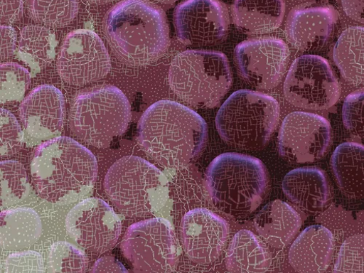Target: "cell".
I'll return each mask as SVG.
<instances>
[{"mask_svg":"<svg viewBox=\"0 0 364 273\" xmlns=\"http://www.w3.org/2000/svg\"><path fill=\"white\" fill-rule=\"evenodd\" d=\"M208 138L205 119L171 100L151 105L141 115L137 139L145 153L168 168H183L203 154Z\"/></svg>","mask_w":364,"mask_h":273,"instance_id":"obj_1","label":"cell"},{"mask_svg":"<svg viewBox=\"0 0 364 273\" xmlns=\"http://www.w3.org/2000/svg\"><path fill=\"white\" fill-rule=\"evenodd\" d=\"M95 156L85 146L67 136L41 144L30 165L33 185L45 200L69 203L86 196L98 178Z\"/></svg>","mask_w":364,"mask_h":273,"instance_id":"obj_2","label":"cell"},{"mask_svg":"<svg viewBox=\"0 0 364 273\" xmlns=\"http://www.w3.org/2000/svg\"><path fill=\"white\" fill-rule=\"evenodd\" d=\"M109 46L125 64L146 66L167 51L169 28L161 9L148 0H122L105 20Z\"/></svg>","mask_w":364,"mask_h":273,"instance_id":"obj_3","label":"cell"},{"mask_svg":"<svg viewBox=\"0 0 364 273\" xmlns=\"http://www.w3.org/2000/svg\"><path fill=\"white\" fill-rule=\"evenodd\" d=\"M269 177L259 159L237 153L223 154L210 162L205 189L215 208L236 219L251 215L264 201Z\"/></svg>","mask_w":364,"mask_h":273,"instance_id":"obj_4","label":"cell"},{"mask_svg":"<svg viewBox=\"0 0 364 273\" xmlns=\"http://www.w3.org/2000/svg\"><path fill=\"white\" fill-rule=\"evenodd\" d=\"M280 113L276 99L258 91L240 90L220 107L216 128L229 146L240 150H260L274 134Z\"/></svg>","mask_w":364,"mask_h":273,"instance_id":"obj_5","label":"cell"},{"mask_svg":"<svg viewBox=\"0 0 364 273\" xmlns=\"http://www.w3.org/2000/svg\"><path fill=\"white\" fill-rule=\"evenodd\" d=\"M232 82L227 56L222 52L188 50L175 55L168 72L173 92L190 105L212 109L220 105Z\"/></svg>","mask_w":364,"mask_h":273,"instance_id":"obj_6","label":"cell"},{"mask_svg":"<svg viewBox=\"0 0 364 273\" xmlns=\"http://www.w3.org/2000/svg\"><path fill=\"white\" fill-rule=\"evenodd\" d=\"M105 191L114 205L130 218L153 215L168 198L167 178L154 164L136 156H127L107 171Z\"/></svg>","mask_w":364,"mask_h":273,"instance_id":"obj_7","label":"cell"},{"mask_svg":"<svg viewBox=\"0 0 364 273\" xmlns=\"http://www.w3.org/2000/svg\"><path fill=\"white\" fill-rule=\"evenodd\" d=\"M132 120V107L122 90L105 85L82 90L74 99L70 125L85 143L106 148L124 135Z\"/></svg>","mask_w":364,"mask_h":273,"instance_id":"obj_8","label":"cell"},{"mask_svg":"<svg viewBox=\"0 0 364 273\" xmlns=\"http://www.w3.org/2000/svg\"><path fill=\"white\" fill-rule=\"evenodd\" d=\"M121 250L137 272H171L177 264L174 231L171 224L163 218L131 225L124 237Z\"/></svg>","mask_w":364,"mask_h":273,"instance_id":"obj_9","label":"cell"},{"mask_svg":"<svg viewBox=\"0 0 364 273\" xmlns=\"http://www.w3.org/2000/svg\"><path fill=\"white\" fill-rule=\"evenodd\" d=\"M284 91L291 105L309 110L329 109L341 95L340 83L328 60L317 55H301L294 60Z\"/></svg>","mask_w":364,"mask_h":273,"instance_id":"obj_10","label":"cell"},{"mask_svg":"<svg viewBox=\"0 0 364 273\" xmlns=\"http://www.w3.org/2000/svg\"><path fill=\"white\" fill-rule=\"evenodd\" d=\"M332 142L331 127L323 117L294 112L284 119L278 136L279 154L294 165L313 164L323 159Z\"/></svg>","mask_w":364,"mask_h":273,"instance_id":"obj_11","label":"cell"},{"mask_svg":"<svg viewBox=\"0 0 364 273\" xmlns=\"http://www.w3.org/2000/svg\"><path fill=\"white\" fill-rule=\"evenodd\" d=\"M58 75L65 82L82 85L100 80L111 70V59L100 36L78 29L65 38L57 59Z\"/></svg>","mask_w":364,"mask_h":273,"instance_id":"obj_12","label":"cell"},{"mask_svg":"<svg viewBox=\"0 0 364 273\" xmlns=\"http://www.w3.org/2000/svg\"><path fill=\"white\" fill-rule=\"evenodd\" d=\"M69 236L84 250L105 254L117 244L122 223L103 200L87 198L71 209L65 221Z\"/></svg>","mask_w":364,"mask_h":273,"instance_id":"obj_13","label":"cell"},{"mask_svg":"<svg viewBox=\"0 0 364 273\" xmlns=\"http://www.w3.org/2000/svg\"><path fill=\"white\" fill-rule=\"evenodd\" d=\"M173 23L181 43L205 47L218 44L227 37L229 17L220 0H184L174 10Z\"/></svg>","mask_w":364,"mask_h":273,"instance_id":"obj_14","label":"cell"},{"mask_svg":"<svg viewBox=\"0 0 364 273\" xmlns=\"http://www.w3.org/2000/svg\"><path fill=\"white\" fill-rule=\"evenodd\" d=\"M289 50L286 43L273 37L239 43L235 60L240 77L252 86L271 89L277 86L288 65Z\"/></svg>","mask_w":364,"mask_h":273,"instance_id":"obj_15","label":"cell"},{"mask_svg":"<svg viewBox=\"0 0 364 273\" xmlns=\"http://www.w3.org/2000/svg\"><path fill=\"white\" fill-rule=\"evenodd\" d=\"M230 235L227 221L215 212L198 208L181 223V237L186 255L193 262L208 264L222 255Z\"/></svg>","mask_w":364,"mask_h":273,"instance_id":"obj_16","label":"cell"},{"mask_svg":"<svg viewBox=\"0 0 364 273\" xmlns=\"http://www.w3.org/2000/svg\"><path fill=\"white\" fill-rule=\"evenodd\" d=\"M19 113L26 132L32 138L45 139L63 129L65 99L57 87L42 85L23 100Z\"/></svg>","mask_w":364,"mask_h":273,"instance_id":"obj_17","label":"cell"},{"mask_svg":"<svg viewBox=\"0 0 364 273\" xmlns=\"http://www.w3.org/2000/svg\"><path fill=\"white\" fill-rule=\"evenodd\" d=\"M338 19V12L330 6H299L289 14L287 33L291 43L299 50L318 51L328 43Z\"/></svg>","mask_w":364,"mask_h":273,"instance_id":"obj_18","label":"cell"},{"mask_svg":"<svg viewBox=\"0 0 364 273\" xmlns=\"http://www.w3.org/2000/svg\"><path fill=\"white\" fill-rule=\"evenodd\" d=\"M282 191L291 203L309 215L323 213L331 203L329 180L325 171L316 166L289 171L282 181Z\"/></svg>","mask_w":364,"mask_h":273,"instance_id":"obj_19","label":"cell"},{"mask_svg":"<svg viewBox=\"0 0 364 273\" xmlns=\"http://www.w3.org/2000/svg\"><path fill=\"white\" fill-rule=\"evenodd\" d=\"M335 250V238L322 225H312L303 230L291 245L289 260L297 272L317 273L326 271Z\"/></svg>","mask_w":364,"mask_h":273,"instance_id":"obj_20","label":"cell"},{"mask_svg":"<svg viewBox=\"0 0 364 273\" xmlns=\"http://www.w3.org/2000/svg\"><path fill=\"white\" fill-rule=\"evenodd\" d=\"M257 232L273 248L287 247L301 227V218L287 203L281 200L267 204L256 215Z\"/></svg>","mask_w":364,"mask_h":273,"instance_id":"obj_21","label":"cell"},{"mask_svg":"<svg viewBox=\"0 0 364 273\" xmlns=\"http://www.w3.org/2000/svg\"><path fill=\"white\" fill-rule=\"evenodd\" d=\"M285 14L284 0H234L232 16L242 33L251 36L275 31Z\"/></svg>","mask_w":364,"mask_h":273,"instance_id":"obj_22","label":"cell"},{"mask_svg":"<svg viewBox=\"0 0 364 273\" xmlns=\"http://www.w3.org/2000/svg\"><path fill=\"white\" fill-rule=\"evenodd\" d=\"M0 245L5 251H18L31 247L43 230L37 212L30 208H11L1 212Z\"/></svg>","mask_w":364,"mask_h":273,"instance_id":"obj_23","label":"cell"},{"mask_svg":"<svg viewBox=\"0 0 364 273\" xmlns=\"http://www.w3.org/2000/svg\"><path fill=\"white\" fill-rule=\"evenodd\" d=\"M363 146L346 142L333 151L330 165L342 193L348 198H363Z\"/></svg>","mask_w":364,"mask_h":273,"instance_id":"obj_24","label":"cell"},{"mask_svg":"<svg viewBox=\"0 0 364 273\" xmlns=\"http://www.w3.org/2000/svg\"><path fill=\"white\" fill-rule=\"evenodd\" d=\"M225 263L230 272H265L271 264V257L257 236L250 230H242L230 242Z\"/></svg>","mask_w":364,"mask_h":273,"instance_id":"obj_25","label":"cell"},{"mask_svg":"<svg viewBox=\"0 0 364 273\" xmlns=\"http://www.w3.org/2000/svg\"><path fill=\"white\" fill-rule=\"evenodd\" d=\"M55 36L40 25L23 28L18 41V55L30 68L41 71L52 63L57 46Z\"/></svg>","mask_w":364,"mask_h":273,"instance_id":"obj_26","label":"cell"},{"mask_svg":"<svg viewBox=\"0 0 364 273\" xmlns=\"http://www.w3.org/2000/svg\"><path fill=\"white\" fill-rule=\"evenodd\" d=\"M362 26L345 30L333 50V58L343 77L354 85L363 84V33Z\"/></svg>","mask_w":364,"mask_h":273,"instance_id":"obj_27","label":"cell"},{"mask_svg":"<svg viewBox=\"0 0 364 273\" xmlns=\"http://www.w3.org/2000/svg\"><path fill=\"white\" fill-rule=\"evenodd\" d=\"M26 6L34 21L53 28L70 24L78 14L77 0H26Z\"/></svg>","mask_w":364,"mask_h":273,"instance_id":"obj_28","label":"cell"},{"mask_svg":"<svg viewBox=\"0 0 364 273\" xmlns=\"http://www.w3.org/2000/svg\"><path fill=\"white\" fill-rule=\"evenodd\" d=\"M1 208L14 206L29 193L28 178L23 164L17 161L1 162Z\"/></svg>","mask_w":364,"mask_h":273,"instance_id":"obj_29","label":"cell"},{"mask_svg":"<svg viewBox=\"0 0 364 273\" xmlns=\"http://www.w3.org/2000/svg\"><path fill=\"white\" fill-rule=\"evenodd\" d=\"M48 271L59 272H85L88 260L81 250L66 241H58L50 248L47 259Z\"/></svg>","mask_w":364,"mask_h":273,"instance_id":"obj_30","label":"cell"},{"mask_svg":"<svg viewBox=\"0 0 364 273\" xmlns=\"http://www.w3.org/2000/svg\"><path fill=\"white\" fill-rule=\"evenodd\" d=\"M31 85V75L15 63L1 64V104L21 100Z\"/></svg>","mask_w":364,"mask_h":273,"instance_id":"obj_31","label":"cell"},{"mask_svg":"<svg viewBox=\"0 0 364 273\" xmlns=\"http://www.w3.org/2000/svg\"><path fill=\"white\" fill-rule=\"evenodd\" d=\"M333 272H363V235L351 236L343 242Z\"/></svg>","mask_w":364,"mask_h":273,"instance_id":"obj_32","label":"cell"},{"mask_svg":"<svg viewBox=\"0 0 364 273\" xmlns=\"http://www.w3.org/2000/svg\"><path fill=\"white\" fill-rule=\"evenodd\" d=\"M23 139V134L16 117L1 109V158L17 154L22 147Z\"/></svg>","mask_w":364,"mask_h":273,"instance_id":"obj_33","label":"cell"},{"mask_svg":"<svg viewBox=\"0 0 364 273\" xmlns=\"http://www.w3.org/2000/svg\"><path fill=\"white\" fill-rule=\"evenodd\" d=\"M343 120L346 129L353 136L363 139V90L349 95L343 107Z\"/></svg>","mask_w":364,"mask_h":273,"instance_id":"obj_34","label":"cell"},{"mask_svg":"<svg viewBox=\"0 0 364 273\" xmlns=\"http://www.w3.org/2000/svg\"><path fill=\"white\" fill-rule=\"evenodd\" d=\"M3 273H38L45 272V264L41 254L26 251L9 255L1 265Z\"/></svg>","mask_w":364,"mask_h":273,"instance_id":"obj_35","label":"cell"},{"mask_svg":"<svg viewBox=\"0 0 364 273\" xmlns=\"http://www.w3.org/2000/svg\"><path fill=\"white\" fill-rule=\"evenodd\" d=\"M17 34L14 28L7 24L1 26V60L12 58L17 50Z\"/></svg>","mask_w":364,"mask_h":273,"instance_id":"obj_36","label":"cell"},{"mask_svg":"<svg viewBox=\"0 0 364 273\" xmlns=\"http://www.w3.org/2000/svg\"><path fill=\"white\" fill-rule=\"evenodd\" d=\"M23 4V0H1V23L9 25L20 20Z\"/></svg>","mask_w":364,"mask_h":273,"instance_id":"obj_37","label":"cell"},{"mask_svg":"<svg viewBox=\"0 0 364 273\" xmlns=\"http://www.w3.org/2000/svg\"><path fill=\"white\" fill-rule=\"evenodd\" d=\"M124 265L116 258L106 256L99 259L90 272H128Z\"/></svg>","mask_w":364,"mask_h":273,"instance_id":"obj_38","label":"cell"},{"mask_svg":"<svg viewBox=\"0 0 364 273\" xmlns=\"http://www.w3.org/2000/svg\"><path fill=\"white\" fill-rule=\"evenodd\" d=\"M342 4L350 18L363 23V0H342Z\"/></svg>","mask_w":364,"mask_h":273,"instance_id":"obj_39","label":"cell"},{"mask_svg":"<svg viewBox=\"0 0 364 273\" xmlns=\"http://www.w3.org/2000/svg\"><path fill=\"white\" fill-rule=\"evenodd\" d=\"M87 1L94 5H105L113 2L114 0H87Z\"/></svg>","mask_w":364,"mask_h":273,"instance_id":"obj_40","label":"cell"},{"mask_svg":"<svg viewBox=\"0 0 364 273\" xmlns=\"http://www.w3.org/2000/svg\"><path fill=\"white\" fill-rule=\"evenodd\" d=\"M156 1L162 4L171 5L177 1V0H156Z\"/></svg>","mask_w":364,"mask_h":273,"instance_id":"obj_41","label":"cell"},{"mask_svg":"<svg viewBox=\"0 0 364 273\" xmlns=\"http://www.w3.org/2000/svg\"><path fill=\"white\" fill-rule=\"evenodd\" d=\"M295 1H308V0H295Z\"/></svg>","mask_w":364,"mask_h":273,"instance_id":"obj_42","label":"cell"}]
</instances>
